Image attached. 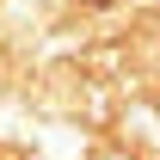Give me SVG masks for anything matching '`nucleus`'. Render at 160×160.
<instances>
[{
  "mask_svg": "<svg viewBox=\"0 0 160 160\" xmlns=\"http://www.w3.org/2000/svg\"><path fill=\"white\" fill-rule=\"evenodd\" d=\"M80 6H111V0H80Z\"/></svg>",
  "mask_w": 160,
  "mask_h": 160,
  "instance_id": "obj_1",
  "label": "nucleus"
}]
</instances>
